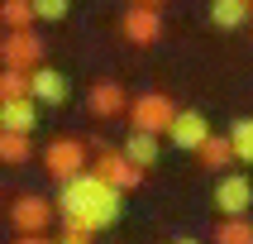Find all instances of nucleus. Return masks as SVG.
<instances>
[{
  "label": "nucleus",
  "instance_id": "1",
  "mask_svg": "<svg viewBox=\"0 0 253 244\" xmlns=\"http://www.w3.org/2000/svg\"><path fill=\"white\" fill-rule=\"evenodd\" d=\"M120 215H125V192H115L110 182H100L96 168H82L77 177L62 182V196H57L62 235L91 240V235H100V230H115Z\"/></svg>",
  "mask_w": 253,
  "mask_h": 244
},
{
  "label": "nucleus",
  "instance_id": "2",
  "mask_svg": "<svg viewBox=\"0 0 253 244\" xmlns=\"http://www.w3.org/2000/svg\"><path fill=\"white\" fill-rule=\"evenodd\" d=\"M86 139L82 134H57V139L43 144V168H48V177H57V182H67V177H77V172L86 168Z\"/></svg>",
  "mask_w": 253,
  "mask_h": 244
},
{
  "label": "nucleus",
  "instance_id": "3",
  "mask_svg": "<svg viewBox=\"0 0 253 244\" xmlns=\"http://www.w3.org/2000/svg\"><path fill=\"white\" fill-rule=\"evenodd\" d=\"M129 129H143V134H158L163 139V129L172 125V115H177V100L163 96V91H143V96L129 100Z\"/></svg>",
  "mask_w": 253,
  "mask_h": 244
},
{
  "label": "nucleus",
  "instance_id": "4",
  "mask_svg": "<svg viewBox=\"0 0 253 244\" xmlns=\"http://www.w3.org/2000/svg\"><path fill=\"white\" fill-rule=\"evenodd\" d=\"M43 53H48V43H43V34L34 24L29 29H5V34H0V62H5V67L34 72L43 62Z\"/></svg>",
  "mask_w": 253,
  "mask_h": 244
},
{
  "label": "nucleus",
  "instance_id": "5",
  "mask_svg": "<svg viewBox=\"0 0 253 244\" xmlns=\"http://www.w3.org/2000/svg\"><path fill=\"white\" fill-rule=\"evenodd\" d=\"M53 220H57V206L48 196H39V192H24V196H14V206H10V225L19 230V235H48Z\"/></svg>",
  "mask_w": 253,
  "mask_h": 244
},
{
  "label": "nucleus",
  "instance_id": "6",
  "mask_svg": "<svg viewBox=\"0 0 253 244\" xmlns=\"http://www.w3.org/2000/svg\"><path fill=\"white\" fill-rule=\"evenodd\" d=\"M211 201H215V211L220 215H249L253 211V177H244V172H220V182H215V192H211Z\"/></svg>",
  "mask_w": 253,
  "mask_h": 244
},
{
  "label": "nucleus",
  "instance_id": "7",
  "mask_svg": "<svg viewBox=\"0 0 253 244\" xmlns=\"http://www.w3.org/2000/svg\"><path fill=\"white\" fill-rule=\"evenodd\" d=\"M120 29H125V39L134 43V48H153L158 39H163V10L158 5H129L125 14H120Z\"/></svg>",
  "mask_w": 253,
  "mask_h": 244
},
{
  "label": "nucleus",
  "instance_id": "8",
  "mask_svg": "<svg viewBox=\"0 0 253 244\" xmlns=\"http://www.w3.org/2000/svg\"><path fill=\"white\" fill-rule=\"evenodd\" d=\"M163 139L168 144H177V148H182V153H196L201 144L211 139V120H206V115L201 110H191V105H177V115H172V125L163 129Z\"/></svg>",
  "mask_w": 253,
  "mask_h": 244
},
{
  "label": "nucleus",
  "instance_id": "9",
  "mask_svg": "<svg viewBox=\"0 0 253 244\" xmlns=\"http://www.w3.org/2000/svg\"><path fill=\"white\" fill-rule=\"evenodd\" d=\"M96 177L110 182L115 192H139L143 187V168H134L120 148H96Z\"/></svg>",
  "mask_w": 253,
  "mask_h": 244
},
{
  "label": "nucleus",
  "instance_id": "10",
  "mask_svg": "<svg viewBox=\"0 0 253 244\" xmlns=\"http://www.w3.org/2000/svg\"><path fill=\"white\" fill-rule=\"evenodd\" d=\"M29 96L39 100V105H62V100L72 96V82H67V72H57V67H34L29 72Z\"/></svg>",
  "mask_w": 253,
  "mask_h": 244
},
{
  "label": "nucleus",
  "instance_id": "11",
  "mask_svg": "<svg viewBox=\"0 0 253 244\" xmlns=\"http://www.w3.org/2000/svg\"><path fill=\"white\" fill-rule=\"evenodd\" d=\"M86 110L96 115V120H120V115L129 110V96L120 82H96L91 91H86Z\"/></svg>",
  "mask_w": 253,
  "mask_h": 244
},
{
  "label": "nucleus",
  "instance_id": "12",
  "mask_svg": "<svg viewBox=\"0 0 253 244\" xmlns=\"http://www.w3.org/2000/svg\"><path fill=\"white\" fill-rule=\"evenodd\" d=\"M0 129H14V134H34V129H39V100H34V96L0 100Z\"/></svg>",
  "mask_w": 253,
  "mask_h": 244
},
{
  "label": "nucleus",
  "instance_id": "13",
  "mask_svg": "<svg viewBox=\"0 0 253 244\" xmlns=\"http://www.w3.org/2000/svg\"><path fill=\"white\" fill-rule=\"evenodd\" d=\"M120 153L134 163V168H158V153H163V144H158V134H143V129H129V139L120 144Z\"/></svg>",
  "mask_w": 253,
  "mask_h": 244
},
{
  "label": "nucleus",
  "instance_id": "14",
  "mask_svg": "<svg viewBox=\"0 0 253 244\" xmlns=\"http://www.w3.org/2000/svg\"><path fill=\"white\" fill-rule=\"evenodd\" d=\"M253 19V5H244V0H211V24L225 29V34H234V29H244Z\"/></svg>",
  "mask_w": 253,
  "mask_h": 244
},
{
  "label": "nucleus",
  "instance_id": "15",
  "mask_svg": "<svg viewBox=\"0 0 253 244\" xmlns=\"http://www.w3.org/2000/svg\"><path fill=\"white\" fill-rule=\"evenodd\" d=\"M211 244H253V220L249 215H220Z\"/></svg>",
  "mask_w": 253,
  "mask_h": 244
},
{
  "label": "nucleus",
  "instance_id": "16",
  "mask_svg": "<svg viewBox=\"0 0 253 244\" xmlns=\"http://www.w3.org/2000/svg\"><path fill=\"white\" fill-rule=\"evenodd\" d=\"M29 158H34V139L14 134V129H0V163L5 168H24Z\"/></svg>",
  "mask_w": 253,
  "mask_h": 244
},
{
  "label": "nucleus",
  "instance_id": "17",
  "mask_svg": "<svg viewBox=\"0 0 253 244\" xmlns=\"http://www.w3.org/2000/svg\"><path fill=\"white\" fill-rule=\"evenodd\" d=\"M196 158H201V168H206V172H225L229 163H234V148H229L225 134H211V139L196 148Z\"/></svg>",
  "mask_w": 253,
  "mask_h": 244
},
{
  "label": "nucleus",
  "instance_id": "18",
  "mask_svg": "<svg viewBox=\"0 0 253 244\" xmlns=\"http://www.w3.org/2000/svg\"><path fill=\"white\" fill-rule=\"evenodd\" d=\"M229 148H234V163H244V168H253V115H244V120H234V129L225 134Z\"/></svg>",
  "mask_w": 253,
  "mask_h": 244
},
{
  "label": "nucleus",
  "instance_id": "19",
  "mask_svg": "<svg viewBox=\"0 0 253 244\" xmlns=\"http://www.w3.org/2000/svg\"><path fill=\"white\" fill-rule=\"evenodd\" d=\"M34 19V0H0V29H29Z\"/></svg>",
  "mask_w": 253,
  "mask_h": 244
},
{
  "label": "nucleus",
  "instance_id": "20",
  "mask_svg": "<svg viewBox=\"0 0 253 244\" xmlns=\"http://www.w3.org/2000/svg\"><path fill=\"white\" fill-rule=\"evenodd\" d=\"M29 96V72L24 67H0V100Z\"/></svg>",
  "mask_w": 253,
  "mask_h": 244
},
{
  "label": "nucleus",
  "instance_id": "21",
  "mask_svg": "<svg viewBox=\"0 0 253 244\" xmlns=\"http://www.w3.org/2000/svg\"><path fill=\"white\" fill-rule=\"evenodd\" d=\"M72 14V0H34V19H43V24H62Z\"/></svg>",
  "mask_w": 253,
  "mask_h": 244
},
{
  "label": "nucleus",
  "instance_id": "22",
  "mask_svg": "<svg viewBox=\"0 0 253 244\" xmlns=\"http://www.w3.org/2000/svg\"><path fill=\"white\" fill-rule=\"evenodd\" d=\"M14 244H53V240H48V235H19Z\"/></svg>",
  "mask_w": 253,
  "mask_h": 244
},
{
  "label": "nucleus",
  "instance_id": "23",
  "mask_svg": "<svg viewBox=\"0 0 253 244\" xmlns=\"http://www.w3.org/2000/svg\"><path fill=\"white\" fill-rule=\"evenodd\" d=\"M57 244H91V240H77V235H62Z\"/></svg>",
  "mask_w": 253,
  "mask_h": 244
},
{
  "label": "nucleus",
  "instance_id": "24",
  "mask_svg": "<svg viewBox=\"0 0 253 244\" xmlns=\"http://www.w3.org/2000/svg\"><path fill=\"white\" fill-rule=\"evenodd\" d=\"M172 244H201V240H191V235H177V240H172Z\"/></svg>",
  "mask_w": 253,
  "mask_h": 244
},
{
  "label": "nucleus",
  "instance_id": "25",
  "mask_svg": "<svg viewBox=\"0 0 253 244\" xmlns=\"http://www.w3.org/2000/svg\"><path fill=\"white\" fill-rule=\"evenodd\" d=\"M139 5H158V10H163V5H168V0H139Z\"/></svg>",
  "mask_w": 253,
  "mask_h": 244
},
{
  "label": "nucleus",
  "instance_id": "26",
  "mask_svg": "<svg viewBox=\"0 0 253 244\" xmlns=\"http://www.w3.org/2000/svg\"><path fill=\"white\" fill-rule=\"evenodd\" d=\"M244 5H253V0H244Z\"/></svg>",
  "mask_w": 253,
  "mask_h": 244
}]
</instances>
